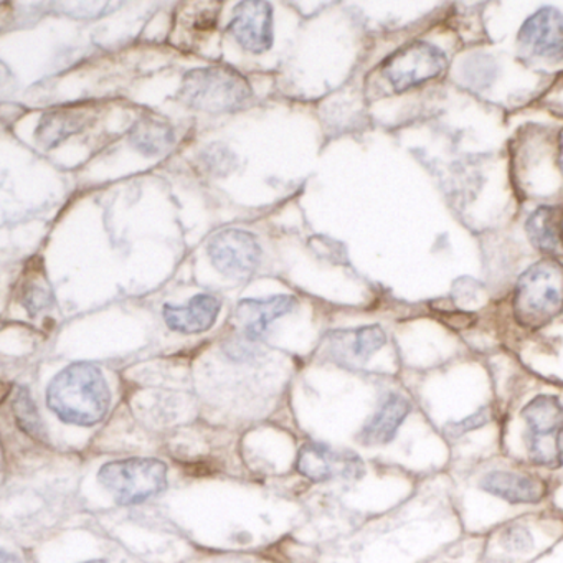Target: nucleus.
Instances as JSON below:
<instances>
[{"instance_id": "1", "label": "nucleus", "mask_w": 563, "mask_h": 563, "mask_svg": "<svg viewBox=\"0 0 563 563\" xmlns=\"http://www.w3.org/2000/svg\"><path fill=\"white\" fill-rule=\"evenodd\" d=\"M448 474L464 536L483 539L516 517L549 509L552 479L504 454Z\"/></svg>"}, {"instance_id": "2", "label": "nucleus", "mask_w": 563, "mask_h": 563, "mask_svg": "<svg viewBox=\"0 0 563 563\" xmlns=\"http://www.w3.org/2000/svg\"><path fill=\"white\" fill-rule=\"evenodd\" d=\"M405 385L428 423L446 443L451 453L450 470L500 454L503 410L489 382L483 380L473 387H454L433 380Z\"/></svg>"}, {"instance_id": "3", "label": "nucleus", "mask_w": 563, "mask_h": 563, "mask_svg": "<svg viewBox=\"0 0 563 563\" xmlns=\"http://www.w3.org/2000/svg\"><path fill=\"white\" fill-rule=\"evenodd\" d=\"M500 454L550 479L563 474V385L519 387L503 410Z\"/></svg>"}, {"instance_id": "4", "label": "nucleus", "mask_w": 563, "mask_h": 563, "mask_svg": "<svg viewBox=\"0 0 563 563\" xmlns=\"http://www.w3.org/2000/svg\"><path fill=\"white\" fill-rule=\"evenodd\" d=\"M563 539V517L553 510L523 514L483 537V563H536Z\"/></svg>"}, {"instance_id": "5", "label": "nucleus", "mask_w": 563, "mask_h": 563, "mask_svg": "<svg viewBox=\"0 0 563 563\" xmlns=\"http://www.w3.org/2000/svg\"><path fill=\"white\" fill-rule=\"evenodd\" d=\"M48 408L65 423L93 427L110 410L111 391L103 372L88 362L65 367L47 388Z\"/></svg>"}, {"instance_id": "6", "label": "nucleus", "mask_w": 563, "mask_h": 563, "mask_svg": "<svg viewBox=\"0 0 563 563\" xmlns=\"http://www.w3.org/2000/svg\"><path fill=\"white\" fill-rule=\"evenodd\" d=\"M563 265L545 258L520 275L514 295V316L522 328L537 331L562 314Z\"/></svg>"}, {"instance_id": "7", "label": "nucleus", "mask_w": 563, "mask_h": 563, "mask_svg": "<svg viewBox=\"0 0 563 563\" xmlns=\"http://www.w3.org/2000/svg\"><path fill=\"white\" fill-rule=\"evenodd\" d=\"M180 98L187 107L207 113H230L253 97L249 80L232 67H206L184 77Z\"/></svg>"}, {"instance_id": "8", "label": "nucleus", "mask_w": 563, "mask_h": 563, "mask_svg": "<svg viewBox=\"0 0 563 563\" xmlns=\"http://www.w3.org/2000/svg\"><path fill=\"white\" fill-rule=\"evenodd\" d=\"M98 481L121 506L141 504L167 487V466L154 457H128L104 464Z\"/></svg>"}, {"instance_id": "9", "label": "nucleus", "mask_w": 563, "mask_h": 563, "mask_svg": "<svg viewBox=\"0 0 563 563\" xmlns=\"http://www.w3.org/2000/svg\"><path fill=\"white\" fill-rule=\"evenodd\" d=\"M446 55L428 42L415 41L382 65V74L397 93L437 78L446 68Z\"/></svg>"}, {"instance_id": "10", "label": "nucleus", "mask_w": 563, "mask_h": 563, "mask_svg": "<svg viewBox=\"0 0 563 563\" xmlns=\"http://www.w3.org/2000/svg\"><path fill=\"white\" fill-rule=\"evenodd\" d=\"M296 466L312 483H357L367 474V463L357 451L334 448L328 443L305 444L299 451Z\"/></svg>"}, {"instance_id": "11", "label": "nucleus", "mask_w": 563, "mask_h": 563, "mask_svg": "<svg viewBox=\"0 0 563 563\" xmlns=\"http://www.w3.org/2000/svg\"><path fill=\"white\" fill-rule=\"evenodd\" d=\"M210 262L233 279H246L258 268L262 246L252 233L240 229H227L212 236L207 246Z\"/></svg>"}, {"instance_id": "12", "label": "nucleus", "mask_w": 563, "mask_h": 563, "mask_svg": "<svg viewBox=\"0 0 563 563\" xmlns=\"http://www.w3.org/2000/svg\"><path fill=\"white\" fill-rule=\"evenodd\" d=\"M229 32L250 54H265L273 45V9L268 2L246 0L233 9Z\"/></svg>"}, {"instance_id": "13", "label": "nucleus", "mask_w": 563, "mask_h": 563, "mask_svg": "<svg viewBox=\"0 0 563 563\" xmlns=\"http://www.w3.org/2000/svg\"><path fill=\"white\" fill-rule=\"evenodd\" d=\"M519 42L537 58L562 60L563 15L556 9H540L520 29Z\"/></svg>"}, {"instance_id": "14", "label": "nucleus", "mask_w": 563, "mask_h": 563, "mask_svg": "<svg viewBox=\"0 0 563 563\" xmlns=\"http://www.w3.org/2000/svg\"><path fill=\"white\" fill-rule=\"evenodd\" d=\"M296 306H298V299L288 295L240 301L236 306L235 316L236 321L242 325L246 344L260 341L276 319L289 314Z\"/></svg>"}, {"instance_id": "15", "label": "nucleus", "mask_w": 563, "mask_h": 563, "mask_svg": "<svg viewBox=\"0 0 563 563\" xmlns=\"http://www.w3.org/2000/svg\"><path fill=\"white\" fill-rule=\"evenodd\" d=\"M387 344V335L380 325H365L354 331L334 332L331 352L335 361L345 367H364Z\"/></svg>"}, {"instance_id": "16", "label": "nucleus", "mask_w": 563, "mask_h": 563, "mask_svg": "<svg viewBox=\"0 0 563 563\" xmlns=\"http://www.w3.org/2000/svg\"><path fill=\"white\" fill-rule=\"evenodd\" d=\"M222 301L213 295H196L186 306L166 305L164 321L170 331L180 334H200L209 331L219 318Z\"/></svg>"}, {"instance_id": "17", "label": "nucleus", "mask_w": 563, "mask_h": 563, "mask_svg": "<svg viewBox=\"0 0 563 563\" xmlns=\"http://www.w3.org/2000/svg\"><path fill=\"white\" fill-rule=\"evenodd\" d=\"M87 114L80 110H55L45 113L35 130V140L45 150L57 147L74 134L80 133L87 124Z\"/></svg>"}, {"instance_id": "18", "label": "nucleus", "mask_w": 563, "mask_h": 563, "mask_svg": "<svg viewBox=\"0 0 563 563\" xmlns=\"http://www.w3.org/2000/svg\"><path fill=\"white\" fill-rule=\"evenodd\" d=\"M130 141L144 156H159L174 144V130L159 118H141L130 131Z\"/></svg>"}, {"instance_id": "19", "label": "nucleus", "mask_w": 563, "mask_h": 563, "mask_svg": "<svg viewBox=\"0 0 563 563\" xmlns=\"http://www.w3.org/2000/svg\"><path fill=\"white\" fill-rule=\"evenodd\" d=\"M527 235L536 249L555 252L562 243V213L553 207H540L527 220Z\"/></svg>"}, {"instance_id": "20", "label": "nucleus", "mask_w": 563, "mask_h": 563, "mask_svg": "<svg viewBox=\"0 0 563 563\" xmlns=\"http://www.w3.org/2000/svg\"><path fill=\"white\" fill-rule=\"evenodd\" d=\"M184 9L186 11L179 15L177 29H186L190 37L200 38L216 29L220 4H189Z\"/></svg>"}, {"instance_id": "21", "label": "nucleus", "mask_w": 563, "mask_h": 563, "mask_svg": "<svg viewBox=\"0 0 563 563\" xmlns=\"http://www.w3.org/2000/svg\"><path fill=\"white\" fill-rule=\"evenodd\" d=\"M12 410H14L15 420H18L22 431L31 434L37 441H47V431H45L41 415H38L37 407H35L29 390H25V388L15 390Z\"/></svg>"}, {"instance_id": "22", "label": "nucleus", "mask_w": 563, "mask_h": 563, "mask_svg": "<svg viewBox=\"0 0 563 563\" xmlns=\"http://www.w3.org/2000/svg\"><path fill=\"white\" fill-rule=\"evenodd\" d=\"M481 549H483V539L464 536L460 542L454 543L446 552L428 563H483Z\"/></svg>"}, {"instance_id": "23", "label": "nucleus", "mask_w": 563, "mask_h": 563, "mask_svg": "<svg viewBox=\"0 0 563 563\" xmlns=\"http://www.w3.org/2000/svg\"><path fill=\"white\" fill-rule=\"evenodd\" d=\"M202 161L210 173L220 174V176L229 174L235 167V156L229 147L222 146V144H213V146L207 147L203 151Z\"/></svg>"}, {"instance_id": "24", "label": "nucleus", "mask_w": 563, "mask_h": 563, "mask_svg": "<svg viewBox=\"0 0 563 563\" xmlns=\"http://www.w3.org/2000/svg\"><path fill=\"white\" fill-rule=\"evenodd\" d=\"M22 301H24L25 309L35 316L54 305V295L47 286H42L41 283H29L25 285Z\"/></svg>"}, {"instance_id": "25", "label": "nucleus", "mask_w": 563, "mask_h": 563, "mask_svg": "<svg viewBox=\"0 0 563 563\" xmlns=\"http://www.w3.org/2000/svg\"><path fill=\"white\" fill-rule=\"evenodd\" d=\"M549 509L563 517V474L552 479Z\"/></svg>"}, {"instance_id": "26", "label": "nucleus", "mask_w": 563, "mask_h": 563, "mask_svg": "<svg viewBox=\"0 0 563 563\" xmlns=\"http://www.w3.org/2000/svg\"><path fill=\"white\" fill-rule=\"evenodd\" d=\"M536 563H563V539L556 545H553L542 559L537 560Z\"/></svg>"}, {"instance_id": "27", "label": "nucleus", "mask_w": 563, "mask_h": 563, "mask_svg": "<svg viewBox=\"0 0 563 563\" xmlns=\"http://www.w3.org/2000/svg\"><path fill=\"white\" fill-rule=\"evenodd\" d=\"M0 563H24L19 556L12 555L8 550L0 552Z\"/></svg>"}, {"instance_id": "28", "label": "nucleus", "mask_w": 563, "mask_h": 563, "mask_svg": "<svg viewBox=\"0 0 563 563\" xmlns=\"http://www.w3.org/2000/svg\"><path fill=\"white\" fill-rule=\"evenodd\" d=\"M84 563H107V560H88V562Z\"/></svg>"}]
</instances>
